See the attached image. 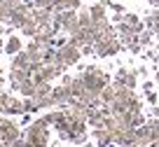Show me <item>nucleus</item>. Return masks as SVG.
<instances>
[{"mask_svg":"<svg viewBox=\"0 0 159 147\" xmlns=\"http://www.w3.org/2000/svg\"><path fill=\"white\" fill-rule=\"evenodd\" d=\"M24 138L28 142H33V147H49V124L45 122V117L33 119L26 126Z\"/></svg>","mask_w":159,"mask_h":147,"instance_id":"nucleus-1","label":"nucleus"},{"mask_svg":"<svg viewBox=\"0 0 159 147\" xmlns=\"http://www.w3.org/2000/svg\"><path fill=\"white\" fill-rule=\"evenodd\" d=\"M80 75H82V79H84L87 89H91V91H103V89L110 84V75L105 73V70L96 68V65H89V68H84Z\"/></svg>","mask_w":159,"mask_h":147,"instance_id":"nucleus-2","label":"nucleus"},{"mask_svg":"<svg viewBox=\"0 0 159 147\" xmlns=\"http://www.w3.org/2000/svg\"><path fill=\"white\" fill-rule=\"evenodd\" d=\"M19 136H24V131H21V128L16 126L12 119L0 117V140L7 145V142H12L14 138H19Z\"/></svg>","mask_w":159,"mask_h":147,"instance_id":"nucleus-3","label":"nucleus"},{"mask_svg":"<svg viewBox=\"0 0 159 147\" xmlns=\"http://www.w3.org/2000/svg\"><path fill=\"white\" fill-rule=\"evenodd\" d=\"M59 56H61V61L70 68V65H75L80 59H82V51L68 42V44H63V47H59Z\"/></svg>","mask_w":159,"mask_h":147,"instance_id":"nucleus-4","label":"nucleus"},{"mask_svg":"<svg viewBox=\"0 0 159 147\" xmlns=\"http://www.w3.org/2000/svg\"><path fill=\"white\" fill-rule=\"evenodd\" d=\"M115 84L136 89V70H131V68H119L117 75H115Z\"/></svg>","mask_w":159,"mask_h":147,"instance_id":"nucleus-5","label":"nucleus"},{"mask_svg":"<svg viewBox=\"0 0 159 147\" xmlns=\"http://www.w3.org/2000/svg\"><path fill=\"white\" fill-rule=\"evenodd\" d=\"M52 100H54V108H66L70 100V89L66 84H59V87L52 89Z\"/></svg>","mask_w":159,"mask_h":147,"instance_id":"nucleus-6","label":"nucleus"},{"mask_svg":"<svg viewBox=\"0 0 159 147\" xmlns=\"http://www.w3.org/2000/svg\"><path fill=\"white\" fill-rule=\"evenodd\" d=\"M152 142H154V133H152V128L148 126V122H145L143 126L136 128V145L138 147H150Z\"/></svg>","mask_w":159,"mask_h":147,"instance_id":"nucleus-7","label":"nucleus"},{"mask_svg":"<svg viewBox=\"0 0 159 147\" xmlns=\"http://www.w3.org/2000/svg\"><path fill=\"white\" fill-rule=\"evenodd\" d=\"M91 136L96 138L98 147H108V145H112V133H110L105 126H98V128H94V131H91Z\"/></svg>","mask_w":159,"mask_h":147,"instance_id":"nucleus-8","label":"nucleus"},{"mask_svg":"<svg viewBox=\"0 0 159 147\" xmlns=\"http://www.w3.org/2000/svg\"><path fill=\"white\" fill-rule=\"evenodd\" d=\"M52 19H54V12H52V10H40V7H33V21L38 26L52 24Z\"/></svg>","mask_w":159,"mask_h":147,"instance_id":"nucleus-9","label":"nucleus"},{"mask_svg":"<svg viewBox=\"0 0 159 147\" xmlns=\"http://www.w3.org/2000/svg\"><path fill=\"white\" fill-rule=\"evenodd\" d=\"M5 114H24V100H21V98H14V96H7Z\"/></svg>","mask_w":159,"mask_h":147,"instance_id":"nucleus-10","label":"nucleus"},{"mask_svg":"<svg viewBox=\"0 0 159 147\" xmlns=\"http://www.w3.org/2000/svg\"><path fill=\"white\" fill-rule=\"evenodd\" d=\"M68 89H70V96H73V98H80V96H82V93L87 91V84H84V79H82V75H77V77L70 79Z\"/></svg>","mask_w":159,"mask_h":147,"instance_id":"nucleus-11","label":"nucleus"},{"mask_svg":"<svg viewBox=\"0 0 159 147\" xmlns=\"http://www.w3.org/2000/svg\"><path fill=\"white\" fill-rule=\"evenodd\" d=\"M89 14H91V19H94V21H103V19H108V7L98 0V2L89 5Z\"/></svg>","mask_w":159,"mask_h":147,"instance_id":"nucleus-12","label":"nucleus"},{"mask_svg":"<svg viewBox=\"0 0 159 147\" xmlns=\"http://www.w3.org/2000/svg\"><path fill=\"white\" fill-rule=\"evenodd\" d=\"M12 68H26V70H30V59H28V51H26V49H21L19 54L12 56Z\"/></svg>","mask_w":159,"mask_h":147,"instance_id":"nucleus-13","label":"nucleus"},{"mask_svg":"<svg viewBox=\"0 0 159 147\" xmlns=\"http://www.w3.org/2000/svg\"><path fill=\"white\" fill-rule=\"evenodd\" d=\"M115 98H117V89H115V84H108V87L101 91V103L110 108V105L115 103Z\"/></svg>","mask_w":159,"mask_h":147,"instance_id":"nucleus-14","label":"nucleus"},{"mask_svg":"<svg viewBox=\"0 0 159 147\" xmlns=\"http://www.w3.org/2000/svg\"><path fill=\"white\" fill-rule=\"evenodd\" d=\"M28 77H30V70H26V68H12L10 70V84H21Z\"/></svg>","mask_w":159,"mask_h":147,"instance_id":"nucleus-15","label":"nucleus"},{"mask_svg":"<svg viewBox=\"0 0 159 147\" xmlns=\"http://www.w3.org/2000/svg\"><path fill=\"white\" fill-rule=\"evenodd\" d=\"M21 49H24V42H21L19 38H7V42H5V54H10V56H14V54H19Z\"/></svg>","mask_w":159,"mask_h":147,"instance_id":"nucleus-16","label":"nucleus"},{"mask_svg":"<svg viewBox=\"0 0 159 147\" xmlns=\"http://www.w3.org/2000/svg\"><path fill=\"white\" fill-rule=\"evenodd\" d=\"M16 93H21L24 98H33V93H35V82H33L30 77L24 79V82L19 84V91H16Z\"/></svg>","mask_w":159,"mask_h":147,"instance_id":"nucleus-17","label":"nucleus"},{"mask_svg":"<svg viewBox=\"0 0 159 147\" xmlns=\"http://www.w3.org/2000/svg\"><path fill=\"white\" fill-rule=\"evenodd\" d=\"M77 21H80V26H82V28H89V26L94 24V19H91V14H89V7H80Z\"/></svg>","mask_w":159,"mask_h":147,"instance_id":"nucleus-18","label":"nucleus"},{"mask_svg":"<svg viewBox=\"0 0 159 147\" xmlns=\"http://www.w3.org/2000/svg\"><path fill=\"white\" fill-rule=\"evenodd\" d=\"M19 30H21V33H24V35H26V38H30V40H33V38H35V35H38V30H40V26H38V24H35V21H33V19H30V21H28V24H24V26H21V28H19Z\"/></svg>","mask_w":159,"mask_h":147,"instance_id":"nucleus-19","label":"nucleus"},{"mask_svg":"<svg viewBox=\"0 0 159 147\" xmlns=\"http://www.w3.org/2000/svg\"><path fill=\"white\" fill-rule=\"evenodd\" d=\"M38 103H35V98H24V114L28 112H38Z\"/></svg>","mask_w":159,"mask_h":147,"instance_id":"nucleus-20","label":"nucleus"},{"mask_svg":"<svg viewBox=\"0 0 159 147\" xmlns=\"http://www.w3.org/2000/svg\"><path fill=\"white\" fill-rule=\"evenodd\" d=\"M138 42H140V47H148V44L152 42V30H143V33L138 35Z\"/></svg>","mask_w":159,"mask_h":147,"instance_id":"nucleus-21","label":"nucleus"},{"mask_svg":"<svg viewBox=\"0 0 159 147\" xmlns=\"http://www.w3.org/2000/svg\"><path fill=\"white\" fill-rule=\"evenodd\" d=\"M87 140V133H70L68 142H73V145H82V142Z\"/></svg>","mask_w":159,"mask_h":147,"instance_id":"nucleus-22","label":"nucleus"},{"mask_svg":"<svg viewBox=\"0 0 159 147\" xmlns=\"http://www.w3.org/2000/svg\"><path fill=\"white\" fill-rule=\"evenodd\" d=\"M54 0H33V7H40V10H52Z\"/></svg>","mask_w":159,"mask_h":147,"instance_id":"nucleus-23","label":"nucleus"},{"mask_svg":"<svg viewBox=\"0 0 159 147\" xmlns=\"http://www.w3.org/2000/svg\"><path fill=\"white\" fill-rule=\"evenodd\" d=\"M63 7L66 10H75L77 12L80 7H82V0H63Z\"/></svg>","mask_w":159,"mask_h":147,"instance_id":"nucleus-24","label":"nucleus"},{"mask_svg":"<svg viewBox=\"0 0 159 147\" xmlns=\"http://www.w3.org/2000/svg\"><path fill=\"white\" fill-rule=\"evenodd\" d=\"M80 51H82V56H91V54H94V44H84Z\"/></svg>","mask_w":159,"mask_h":147,"instance_id":"nucleus-25","label":"nucleus"},{"mask_svg":"<svg viewBox=\"0 0 159 147\" xmlns=\"http://www.w3.org/2000/svg\"><path fill=\"white\" fill-rule=\"evenodd\" d=\"M148 100H150V103H157V93H154V91H148Z\"/></svg>","mask_w":159,"mask_h":147,"instance_id":"nucleus-26","label":"nucleus"},{"mask_svg":"<svg viewBox=\"0 0 159 147\" xmlns=\"http://www.w3.org/2000/svg\"><path fill=\"white\" fill-rule=\"evenodd\" d=\"M150 5H154V7L159 10V0H150Z\"/></svg>","mask_w":159,"mask_h":147,"instance_id":"nucleus-27","label":"nucleus"},{"mask_svg":"<svg viewBox=\"0 0 159 147\" xmlns=\"http://www.w3.org/2000/svg\"><path fill=\"white\" fill-rule=\"evenodd\" d=\"M0 93H5V91H2V77H0Z\"/></svg>","mask_w":159,"mask_h":147,"instance_id":"nucleus-28","label":"nucleus"},{"mask_svg":"<svg viewBox=\"0 0 159 147\" xmlns=\"http://www.w3.org/2000/svg\"><path fill=\"white\" fill-rule=\"evenodd\" d=\"M154 82H157V84H159V73H157V77H154Z\"/></svg>","mask_w":159,"mask_h":147,"instance_id":"nucleus-29","label":"nucleus"},{"mask_svg":"<svg viewBox=\"0 0 159 147\" xmlns=\"http://www.w3.org/2000/svg\"><path fill=\"white\" fill-rule=\"evenodd\" d=\"M0 147H7V145H5V142H2V140H0Z\"/></svg>","mask_w":159,"mask_h":147,"instance_id":"nucleus-30","label":"nucleus"},{"mask_svg":"<svg viewBox=\"0 0 159 147\" xmlns=\"http://www.w3.org/2000/svg\"><path fill=\"white\" fill-rule=\"evenodd\" d=\"M0 77H2V68H0Z\"/></svg>","mask_w":159,"mask_h":147,"instance_id":"nucleus-31","label":"nucleus"},{"mask_svg":"<svg viewBox=\"0 0 159 147\" xmlns=\"http://www.w3.org/2000/svg\"><path fill=\"white\" fill-rule=\"evenodd\" d=\"M154 145H157V147H159V140H157V142H154Z\"/></svg>","mask_w":159,"mask_h":147,"instance_id":"nucleus-32","label":"nucleus"}]
</instances>
